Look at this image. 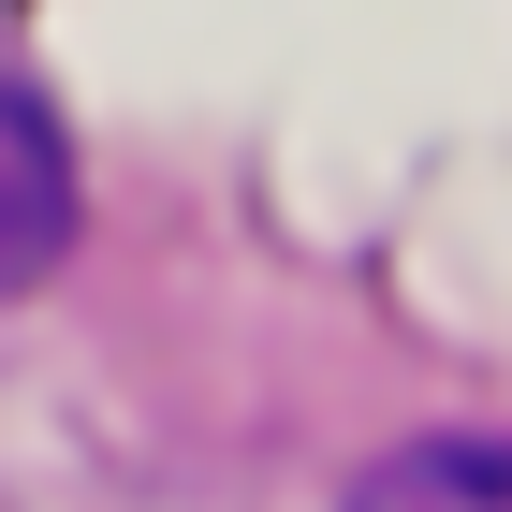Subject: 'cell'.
<instances>
[{
  "label": "cell",
  "instance_id": "obj_1",
  "mask_svg": "<svg viewBox=\"0 0 512 512\" xmlns=\"http://www.w3.org/2000/svg\"><path fill=\"white\" fill-rule=\"evenodd\" d=\"M59 249H74V161H59V118H44L30 88H0V308H15Z\"/></svg>",
  "mask_w": 512,
  "mask_h": 512
},
{
  "label": "cell",
  "instance_id": "obj_2",
  "mask_svg": "<svg viewBox=\"0 0 512 512\" xmlns=\"http://www.w3.org/2000/svg\"><path fill=\"white\" fill-rule=\"evenodd\" d=\"M352 512H512V454L498 439H410L352 483Z\"/></svg>",
  "mask_w": 512,
  "mask_h": 512
}]
</instances>
